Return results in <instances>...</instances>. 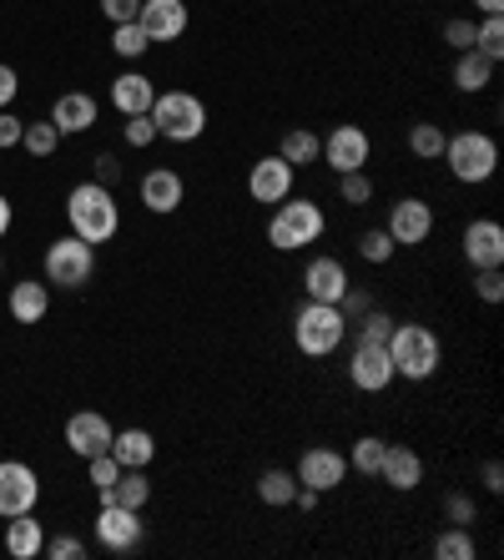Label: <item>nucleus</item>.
Instances as JSON below:
<instances>
[{
	"label": "nucleus",
	"instance_id": "27",
	"mask_svg": "<svg viewBox=\"0 0 504 560\" xmlns=\"http://www.w3.org/2000/svg\"><path fill=\"white\" fill-rule=\"evenodd\" d=\"M494 81V61L479 51H459V61H454V86L459 92H484Z\"/></svg>",
	"mask_w": 504,
	"mask_h": 560
},
{
	"label": "nucleus",
	"instance_id": "2",
	"mask_svg": "<svg viewBox=\"0 0 504 560\" xmlns=\"http://www.w3.org/2000/svg\"><path fill=\"white\" fill-rule=\"evenodd\" d=\"M388 359H394V374L399 378H414V384H424V378L439 374L444 364V343L434 328L424 324H394V334H388Z\"/></svg>",
	"mask_w": 504,
	"mask_h": 560
},
{
	"label": "nucleus",
	"instance_id": "14",
	"mask_svg": "<svg viewBox=\"0 0 504 560\" xmlns=\"http://www.w3.org/2000/svg\"><path fill=\"white\" fill-rule=\"evenodd\" d=\"M137 26L156 40H181L187 26H192V15H187V0H142V11H137Z\"/></svg>",
	"mask_w": 504,
	"mask_h": 560
},
{
	"label": "nucleus",
	"instance_id": "50",
	"mask_svg": "<svg viewBox=\"0 0 504 560\" xmlns=\"http://www.w3.org/2000/svg\"><path fill=\"white\" fill-rule=\"evenodd\" d=\"M479 480H484V490H490V495H500V490H504V465H500V459H484Z\"/></svg>",
	"mask_w": 504,
	"mask_h": 560
},
{
	"label": "nucleus",
	"instance_id": "40",
	"mask_svg": "<svg viewBox=\"0 0 504 560\" xmlns=\"http://www.w3.org/2000/svg\"><path fill=\"white\" fill-rule=\"evenodd\" d=\"M368 308H374V293H368V288H353V283L343 288V299H338V313H343L349 324H353V318H363Z\"/></svg>",
	"mask_w": 504,
	"mask_h": 560
},
{
	"label": "nucleus",
	"instance_id": "35",
	"mask_svg": "<svg viewBox=\"0 0 504 560\" xmlns=\"http://www.w3.org/2000/svg\"><path fill=\"white\" fill-rule=\"evenodd\" d=\"M21 147H26L31 156H51L56 147H61V131H56L51 121H26V131H21Z\"/></svg>",
	"mask_w": 504,
	"mask_h": 560
},
{
	"label": "nucleus",
	"instance_id": "30",
	"mask_svg": "<svg viewBox=\"0 0 504 560\" xmlns=\"http://www.w3.org/2000/svg\"><path fill=\"white\" fill-rule=\"evenodd\" d=\"M444 142H449V137H444L439 121H414V127H409V152H414L419 162H434V156H444Z\"/></svg>",
	"mask_w": 504,
	"mask_h": 560
},
{
	"label": "nucleus",
	"instance_id": "52",
	"mask_svg": "<svg viewBox=\"0 0 504 560\" xmlns=\"http://www.w3.org/2000/svg\"><path fill=\"white\" fill-rule=\"evenodd\" d=\"M474 5H479L484 15H504V0H474Z\"/></svg>",
	"mask_w": 504,
	"mask_h": 560
},
{
	"label": "nucleus",
	"instance_id": "12",
	"mask_svg": "<svg viewBox=\"0 0 504 560\" xmlns=\"http://www.w3.org/2000/svg\"><path fill=\"white\" fill-rule=\"evenodd\" d=\"M293 475H297V485H308V490L328 495V490H338L343 475H349V455H338V450H328V444H313L308 455L297 459Z\"/></svg>",
	"mask_w": 504,
	"mask_h": 560
},
{
	"label": "nucleus",
	"instance_id": "29",
	"mask_svg": "<svg viewBox=\"0 0 504 560\" xmlns=\"http://www.w3.org/2000/svg\"><path fill=\"white\" fill-rule=\"evenodd\" d=\"M293 490H297L293 469H268V475L258 480V500H262V505H272V510L293 505Z\"/></svg>",
	"mask_w": 504,
	"mask_h": 560
},
{
	"label": "nucleus",
	"instance_id": "26",
	"mask_svg": "<svg viewBox=\"0 0 504 560\" xmlns=\"http://www.w3.org/2000/svg\"><path fill=\"white\" fill-rule=\"evenodd\" d=\"M278 156H283L288 167H313V156H324V137H318V131H308V127H293V131H283Z\"/></svg>",
	"mask_w": 504,
	"mask_h": 560
},
{
	"label": "nucleus",
	"instance_id": "16",
	"mask_svg": "<svg viewBox=\"0 0 504 560\" xmlns=\"http://www.w3.org/2000/svg\"><path fill=\"white\" fill-rule=\"evenodd\" d=\"M112 424H106V415H96V409H81V415L66 419V444H71V455L91 459V455H106L112 450Z\"/></svg>",
	"mask_w": 504,
	"mask_h": 560
},
{
	"label": "nucleus",
	"instance_id": "51",
	"mask_svg": "<svg viewBox=\"0 0 504 560\" xmlns=\"http://www.w3.org/2000/svg\"><path fill=\"white\" fill-rule=\"evenodd\" d=\"M11 218H15V212H11V197L0 192V237L11 233Z\"/></svg>",
	"mask_w": 504,
	"mask_h": 560
},
{
	"label": "nucleus",
	"instance_id": "48",
	"mask_svg": "<svg viewBox=\"0 0 504 560\" xmlns=\"http://www.w3.org/2000/svg\"><path fill=\"white\" fill-rule=\"evenodd\" d=\"M21 131H26V121L15 117V112H0V152H5V147H21Z\"/></svg>",
	"mask_w": 504,
	"mask_h": 560
},
{
	"label": "nucleus",
	"instance_id": "42",
	"mask_svg": "<svg viewBox=\"0 0 504 560\" xmlns=\"http://www.w3.org/2000/svg\"><path fill=\"white\" fill-rule=\"evenodd\" d=\"M40 556H51V560H81V556H86V540H77L71 530H66V535H51Z\"/></svg>",
	"mask_w": 504,
	"mask_h": 560
},
{
	"label": "nucleus",
	"instance_id": "45",
	"mask_svg": "<svg viewBox=\"0 0 504 560\" xmlns=\"http://www.w3.org/2000/svg\"><path fill=\"white\" fill-rule=\"evenodd\" d=\"M91 183L117 187L121 183V156L117 152H102V156H96V162H91Z\"/></svg>",
	"mask_w": 504,
	"mask_h": 560
},
{
	"label": "nucleus",
	"instance_id": "41",
	"mask_svg": "<svg viewBox=\"0 0 504 560\" xmlns=\"http://www.w3.org/2000/svg\"><path fill=\"white\" fill-rule=\"evenodd\" d=\"M121 137H127V147H152V142H156V121H152V112H142V117H127Z\"/></svg>",
	"mask_w": 504,
	"mask_h": 560
},
{
	"label": "nucleus",
	"instance_id": "9",
	"mask_svg": "<svg viewBox=\"0 0 504 560\" xmlns=\"http://www.w3.org/2000/svg\"><path fill=\"white\" fill-rule=\"evenodd\" d=\"M40 500V480L26 459H0V515H26Z\"/></svg>",
	"mask_w": 504,
	"mask_h": 560
},
{
	"label": "nucleus",
	"instance_id": "21",
	"mask_svg": "<svg viewBox=\"0 0 504 560\" xmlns=\"http://www.w3.org/2000/svg\"><path fill=\"white\" fill-rule=\"evenodd\" d=\"M51 127L61 131V137H81V131H91V127H96V96H86V92L56 96Z\"/></svg>",
	"mask_w": 504,
	"mask_h": 560
},
{
	"label": "nucleus",
	"instance_id": "44",
	"mask_svg": "<svg viewBox=\"0 0 504 560\" xmlns=\"http://www.w3.org/2000/svg\"><path fill=\"white\" fill-rule=\"evenodd\" d=\"M444 515H449V525H474V500L465 490H449L444 495Z\"/></svg>",
	"mask_w": 504,
	"mask_h": 560
},
{
	"label": "nucleus",
	"instance_id": "15",
	"mask_svg": "<svg viewBox=\"0 0 504 560\" xmlns=\"http://www.w3.org/2000/svg\"><path fill=\"white\" fill-rule=\"evenodd\" d=\"M293 177L297 167H288L283 156H258L253 162V172H247V192H253V202H283V197H293Z\"/></svg>",
	"mask_w": 504,
	"mask_h": 560
},
{
	"label": "nucleus",
	"instance_id": "37",
	"mask_svg": "<svg viewBox=\"0 0 504 560\" xmlns=\"http://www.w3.org/2000/svg\"><path fill=\"white\" fill-rule=\"evenodd\" d=\"M384 450H388V440H378V434H363V440H353V469H359V475H378V465H384Z\"/></svg>",
	"mask_w": 504,
	"mask_h": 560
},
{
	"label": "nucleus",
	"instance_id": "32",
	"mask_svg": "<svg viewBox=\"0 0 504 560\" xmlns=\"http://www.w3.org/2000/svg\"><path fill=\"white\" fill-rule=\"evenodd\" d=\"M434 556L439 560H474V535H469V525H449V530L434 535Z\"/></svg>",
	"mask_w": 504,
	"mask_h": 560
},
{
	"label": "nucleus",
	"instance_id": "17",
	"mask_svg": "<svg viewBox=\"0 0 504 560\" xmlns=\"http://www.w3.org/2000/svg\"><path fill=\"white\" fill-rule=\"evenodd\" d=\"M465 258L469 268H500L504 262V228L494 218H474L465 228Z\"/></svg>",
	"mask_w": 504,
	"mask_h": 560
},
{
	"label": "nucleus",
	"instance_id": "31",
	"mask_svg": "<svg viewBox=\"0 0 504 560\" xmlns=\"http://www.w3.org/2000/svg\"><path fill=\"white\" fill-rule=\"evenodd\" d=\"M112 500L117 505H127V510H142L146 500H152V480H146L142 469H121V480H117V490H112ZM106 500V505H112Z\"/></svg>",
	"mask_w": 504,
	"mask_h": 560
},
{
	"label": "nucleus",
	"instance_id": "13",
	"mask_svg": "<svg viewBox=\"0 0 504 560\" xmlns=\"http://www.w3.org/2000/svg\"><path fill=\"white\" fill-rule=\"evenodd\" d=\"M368 152H374V142H368V131L353 127V121H343V127H333L324 137V156H328V167H333L338 177H343V172H363Z\"/></svg>",
	"mask_w": 504,
	"mask_h": 560
},
{
	"label": "nucleus",
	"instance_id": "38",
	"mask_svg": "<svg viewBox=\"0 0 504 560\" xmlns=\"http://www.w3.org/2000/svg\"><path fill=\"white\" fill-rule=\"evenodd\" d=\"M359 258L363 262H388L394 258V237H388V228H368V233L359 237Z\"/></svg>",
	"mask_w": 504,
	"mask_h": 560
},
{
	"label": "nucleus",
	"instance_id": "5",
	"mask_svg": "<svg viewBox=\"0 0 504 560\" xmlns=\"http://www.w3.org/2000/svg\"><path fill=\"white\" fill-rule=\"evenodd\" d=\"M444 162H449L454 183L479 187V183H490L494 167H500V147H494L490 131H459V137L444 142Z\"/></svg>",
	"mask_w": 504,
	"mask_h": 560
},
{
	"label": "nucleus",
	"instance_id": "18",
	"mask_svg": "<svg viewBox=\"0 0 504 560\" xmlns=\"http://www.w3.org/2000/svg\"><path fill=\"white\" fill-rule=\"evenodd\" d=\"M181 197H187V183H181L172 167H152L142 177V208L156 212V218H167V212L181 208Z\"/></svg>",
	"mask_w": 504,
	"mask_h": 560
},
{
	"label": "nucleus",
	"instance_id": "34",
	"mask_svg": "<svg viewBox=\"0 0 504 560\" xmlns=\"http://www.w3.org/2000/svg\"><path fill=\"white\" fill-rule=\"evenodd\" d=\"M474 51L490 56V61H500L504 56V15H484L474 26Z\"/></svg>",
	"mask_w": 504,
	"mask_h": 560
},
{
	"label": "nucleus",
	"instance_id": "6",
	"mask_svg": "<svg viewBox=\"0 0 504 560\" xmlns=\"http://www.w3.org/2000/svg\"><path fill=\"white\" fill-rule=\"evenodd\" d=\"M152 121H156V137H167V142H197L208 131V106L192 92H156Z\"/></svg>",
	"mask_w": 504,
	"mask_h": 560
},
{
	"label": "nucleus",
	"instance_id": "22",
	"mask_svg": "<svg viewBox=\"0 0 504 560\" xmlns=\"http://www.w3.org/2000/svg\"><path fill=\"white\" fill-rule=\"evenodd\" d=\"M152 102H156V86L142 71H121L112 81V106H117L121 117H142V112H152Z\"/></svg>",
	"mask_w": 504,
	"mask_h": 560
},
{
	"label": "nucleus",
	"instance_id": "46",
	"mask_svg": "<svg viewBox=\"0 0 504 560\" xmlns=\"http://www.w3.org/2000/svg\"><path fill=\"white\" fill-rule=\"evenodd\" d=\"M444 40H449L454 51H474V21H465V15H454L449 26H444Z\"/></svg>",
	"mask_w": 504,
	"mask_h": 560
},
{
	"label": "nucleus",
	"instance_id": "19",
	"mask_svg": "<svg viewBox=\"0 0 504 560\" xmlns=\"http://www.w3.org/2000/svg\"><path fill=\"white\" fill-rule=\"evenodd\" d=\"M343 288H349V268L338 258H313L308 268H303V293H308L313 303H338Z\"/></svg>",
	"mask_w": 504,
	"mask_h": 560
},
{
	"label": "nucleus",
	"instance_id": "3",
	"mask_svg": "<svg viewBox=\"0 0 504 560\" xmlns=\"http://www.w3.org/2000/svg\"><path fill=\"white\" fill-rule=\"evenodd\" d=\"M349 339V318L338 313V303H303L293 313V343L297 353H308V359H328V353L343 349Z\"/></svg>",
	"mask_w": 504,
	"mask_h": 560
},
{
	"label": "nucleus",
	"instance_id": "20",
	"mask_svg": "<svg viewBox=\"0 0 504 560\" xmlns=\"http://www.w3.org/2000/svg\"><path fill=\"white\" fill-rule=\"evenodd\" d=\"M378 480L394 485L399 495H409V490H419V485H424V459H419L409 444H388L384 465H378Z\"/></svg>",
	"mask_w": 504,
	"mask_h": 560
},
{
	"label": "nucleus",
	"instance_id": "23",
	"mask_svg": "<svg viewBox=\"0 0 504 560\" xmlns=\"http://www.w3.org/2000/svg\"><path fill=\"white\" fill-rule=\"evenodd\" d=\"M40 550H46V525L36 521V510H26V515H11V525H5V556L36 560Z\"/></svg>",
	"mask_w": 504,
	"mask_h": 560
},
{
	"label": "nucleus",
	"instance_id": "53",
	"mask_svg": "<svg viewBox=\"0 0 504 560\" xmlns=\"http://www.w3.org/2000/svg\"><path fill=\"white\" fill-rule=\"evenodd\" d=\"M0 273H5V258H0Z\"/></svg>",
	"mask_w": 504,
	"mask_h": 560
},
{
	"label": "nucleus",
	"instance_id": "8",
	"mask_svg": "<svg viewBox=\"0 0 504 560\" xmlns=\"http://www.w3.org/2000/svg\"><path fill=\"white\" fill-rule=\"evenodd\" d=\"M388 237H394V248H419L429 243L434 233V208H429L424 197H399L394 208H388Z\"/></svg>",
	"mask_w": 504,
	"mask_h": 560
},
{
	"label": "nucleus",
	"instance_id": "25",
	"mask_svg": "<svg viewBox=\"0 0 504 560\" xmlns=\"http://www.w3.org/2000/svg\"><path fill=\"white\" fill-rule=\"evenodd\" d=\"M112 455L121 469H146L156 459V440L146 430H117L112 434Z\"/></svg>",
	"mask_w": 504,
	"mask_h": 560
},
{
	"label": "nucleus",
	"instance_id": "7",
	"mask_svg": "<svg viewBox=\"0 0 504 560\" xmlns=\"http://www.w3.org/2000/svg\"><path fill=\"white\" fill-rule=\"evenodd\" d=\"M46 283H56V288H86L91 283V273H96V248H91L86 237H77V233H66V237H56L51 248H46Z\"/></svg>",
	"mask_w": 504,
	"mask_h": 560
},
{
	"label": "nucleus",
	"instance_id": "39",
	"mask_svg": "<svg viewBox=\"0 0 504 560\" xmlns=\"http://www.w3.org/2000/svg\"><path fill=\"white\" fill-rule=\"evenodd\" d=\"M338 192L349 208H363V202H374V183H368V172H343L338 177Z\"/></svg>",
	"mask_w": 504,
	"mask_h": 560
},
{
	"label": "nucleus",
	"instance_id": "36",
	"mask_svg": "<svg viewBox=\"0 0 504 560\" xmlns=\"http://www.w3.org/2000/svg\"><path fill=\"white\" fill-rule=\"evenodd\" d=\"M353 324H359V339L353 343H388V334H394V313L368 308L363 318H353Z\"/></svg>",
	"mask_w": 504,
	"mask_h": 560
},
{
	"label": "nucleus",
	"instance_id": "24",
	"mask_svg": "<svg viewBox=\"0 0 504 560\" xmlns=\"http://www.w3.org/2000/svg\"><path fill=\"white\" fill-rule=\"evenodd\" d=\"M5 308H11L15 324H40V318H46V308H51V283H36V278L15 283L11 299H5Z\"/></svg>",
	"mask_w": 504,
	"mask_h": 560
},
{
	"label": "nucleus",
	"instance_id": "49",
	"mask_svg": "<svg viewBox=\"0 0 504 560\" xmlns=\"http://www.w3.org/2000/svg\"><path fill=\"white\" fill-rule=\"evenodd\" d=\"M15 92H21V77H15L11 66L0 61V112H5V106L15 102Z\"/></svg>",
	"mask_w": 504,
	"mask_h": 560
},
{
	"label": "nucleus",
	"instance_id": "4",
	"mask_svg": "<svg viewBox=\"0 0 504 560\" xmlns=\"http://www.w3.org/2000/svg\"><path fill=\"white\" fill-rule=\"evenodd\" d=\"M324 233H328V218L313 197H283L278 212H272V222H268V243L278 253L308 248V243H318Z\"/></svg>",
	"mask_w": 504,
	"mask_h": 560
},
{
	"label": "nucleus",
	"instance_id": "11",
	"mask_svg": "<svg viewBox=\"0 0 504 560\" xmlns=\"http://www.w3.org/2000/svg\"><path fill=\"white\" fill-rule=\"evenodd\" d=\"M349 384L363 394H384L394 384V359L384 343H353L349 353Z\"/></svg>",
	"mask_w": 504,
	"mask_h": 560
},
{
	"label": "nucleus",
	"instance_id": "10",
	"mask_svg": "<svg viewBox=\"0 0 504 560\" xmlns=\"http://www.w3.org/2000/svg\"><path fill=\"white\" fill-rule=\"evenodd\" d=\"M142 535H146V525H142V510H127V505H102V515H96V540H102L106 550H117V556H127V550H137L142 546Z\"/></svg>",
	"mask_w": 504,
	"mask_h": 560
},
{
	"label": "nucleus",
	"instance_id": "28",
	"mask_svg": "<svg viewBox=\"0 0 504 560\" xmlns=\"http://www.w3.org/2000/svg\"><path fill=\"white\" fill-rule=\"evenodd\" d=\"M86 480H91V490H96V500H112V490H117V480H121V465H117V455L106 450V455H91L86 459Z\"/></svg>",
	"mask_w": 504,
	"mask_h": 560
},
{
	"label": "nucleus",
	"instance_id": "1",
	"mask_svg": "<svg viewBox=\"0 0 504 560\" xmlns=\"http://www.w3.org/2000/svg\"><path fill=\"white\" fill-rule=\"evenodd\" d=\"M66 222H71V233L86 237L91 248L96 243H112L121 228V208H117V197H112V187L102 183H81L66 192Z\"/></svg>",
	"mask_w": 504,
	"mask_h": 560
},
{
	"label": "nucleus",
	"instance_id": "47",
	"mask_svg": "<svg viewBox=\"0 0 504 560\" xmlns=\"http://www.w3.org/2000/svg\"><path fill=\"white\" fill-rule=\"evenodd\" d=\"M137 11H142V0H102V15L112 21V26H127V21H137Z\"/></svg>",
	"mask_w": 504,
	"mask_h": 560
},
{
	"label": "nucleus",
	"instance_id": "33",
	"mask_svg": "<svg viewBox=\"0 0 504 560\" xmlns=\"http://www.w3.org/2000/svg\"><path fill=\"white\" fill-rule=\"evenodd\" d=\"M112 51H117L121 61H137V56L152 51V36H146L137 21H127V26H112Z\"/></svg>",
	"mask_w": 504,
	"mask_h": 560
},
{
	"label": "nucleus",
	"instance_id": "43",
	"mask_svg": "<svg viewBox=\"0 0 504 560\" xmlns=\"http://www.w3.org/2000/svg\"><path fill=\"white\" fill-rule=\"evenodd\" d=\"M474 293L484 303H500L504 299V273L500 268H474Z\"/></svg>",
	"mask_w": 504,
	"mask_h": 560
}]
</instances>
